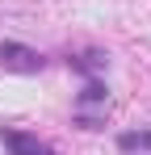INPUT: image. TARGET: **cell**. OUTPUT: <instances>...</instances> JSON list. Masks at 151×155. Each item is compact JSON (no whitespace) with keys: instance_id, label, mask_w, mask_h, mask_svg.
I'll return each instance as SVG.
<instances>
[{"instance_id":"obj_1","label":"cell","mask_w":151,"mask_h":155,"mask_svg":"<svg viewBox=\"0 0 151 155\" xmlns=\"http://www.w3.org/2000/svg\"><path fill=\"white\" fill-rule=\"evenodd\" d=\"M0 67H8V71H42L46 59L38 51H29V46H21V42H0Z\"/></svg>"},{"instance_id":"obj_2","label":"cell","mask_w":151,"mask_h":155,"mask_svg":"<svg viewBox=\"0 0 151 155\" xmlns=\"http://www.w3.org/2000/svg\"><path fill=\"white\" fill-rule=\"evenodd\" d=\"M0 143H4V151L8 155H55L38 138V134H25V130H8V126H0Z\"/></svg>"},{"instance_id":"obj_3","label":"cell","mask_w":151,"mask_h":155,"mask_svg":"<svg viewBox=\"0 0 151 155\" xmlns=\"http://www.w3.org/2000/svg\"><path fill=\"white\" fill-rule=\"evenodd\" d=\"M118 147L122 151H151V130H126V134H118Z\"/></svg>"},{"instance_id":"obj_4","label":"cell","mask_w":151,"mask_h":155,"mask_svg":"<svg viewBox=\"0 0 151 155\" xmlns=\"http://www.w3.org/2000/svg\"><path fill=\"white\" fill-rule=\"evenodd\" d=\"M76 71H97V67H105L109 63V54H101V51H88V54H80V59H67Z\"/></svg>"},{"instance_id":"obj_5","label":"cell","mask_w":151,"mask_h":155,"mask_svg":"<svg viewBox=\"0 0 151 155\" xmlns=\"http://www.w3.org/2000/svg\"><path fill=\"white\" fill-rule=\"evenodd\" d=\"M105 97H109V92H105V84H101V80H88V84H84V92H80V101H84V105H101Z\"/></svg>"}]
</instances>
